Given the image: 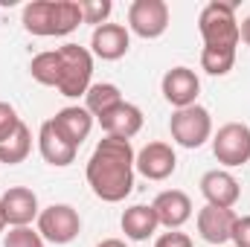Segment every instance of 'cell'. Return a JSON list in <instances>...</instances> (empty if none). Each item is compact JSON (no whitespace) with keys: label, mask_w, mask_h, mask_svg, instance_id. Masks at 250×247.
I'll list each match as a JSON object with an SVG mask.
<instances>
[{"label":"cell","mask_w":250,"mask_h":247,"mask_svg":"<svg viewBox=\"0 0 250 247\" xmlns=\"http://www.w3.org/2000/svg\"><path fill=\"white\" fill-rule=\"evenodd\" d=\"M134 160L137 151L131 148V140H120V137L99 140L84 172L93 195L105 204L125 201L134 189Z\"/></svg>","instance_id":"cell-1"},{"label":"cell","mask_w":250,"mask_h":247,"mask_svg":"<svg viewBox=\"0 0 250 247\" xmlns=\"http://www.w3.org/2000/svg\"><path fill=\"white\" fill-rule=\"evenodd\" d=\"M21 23L29 35L59 38L82 26V3L79 0H32L23 6Z\"/></svg>","instance_id":"cell-2"},{"label":"cell","mask_w":250,"mask_h":247,"mask_svg":"<svg viewBox=\"0 0 250 247\" xmlns=\"http://www.w3.org/2000/svg\"><path fill=\"white\" fill-rule=\"evenodd\" d=\"M198 29L204 38L207 50H221V53H236L239 50V21H236V6L212 0L201 9L198 15Z\"/></svg>","instance_id":"cell-3"},{"label":"cell","mask_w":250,"mask_h":247,"mask_svg":"<svg viewBox=\"0 0 250 247\" xmlns=\"http://www.w3.org/2000/svg\"><path fill=\"white\" fill-rule=\"evenodd\" d=\"M59 59H62V76L56 90L67 99H79L87 93V87L93 84V56L87 47L79 44H64L59 47Z\"/></svg>","instance_id":"cell-4"},{"label":"cell","mask_w":250,"mask_h":247,"mask_svg":"<svg viewBox=\"0 0 250 247\" xmlns=\"http://www.w3.org/2000/svg\"><path fill=\"white\" fill-rule=\"evenodd\" d=\"M169 131H172V140L184 148H201L207 140H212V117L207 108H201L198 102L181 108L172 114L169 120Z\"/></svg>","instance_id":"cell-5"},{"label":"cell","mask_w":250,"mask_h":247,"mask_svg":"<svg viewBox=\"0 0 250 247\" xmlns=\"http://www.w3.org/2000/svg\"><path fill=\"white\" fill-rule=\"evenodd\" d=\"M212 154L227 169L250 163V125H245V123L221 125L212 134Z\"/></svg>","instance_id":"cell-6"},{"label":"cell","mask_w":250,"mask_h":247,"mask_svg":"<svg viewBox=\"0 0 250 247\" xmlns=\"http://www.w3.org/2000/svg\"><path fill=\"white\" fill-rule=\"evenodd\" d=\"M38 233L44 242L53 245H70L82 233V218L70 204H50L38 215Z\"/></svg>","instance_id":"cell-7"},{"label":"cell","mask_w":250,"mask_h":247,"mask_svg":"<svg viewBox=\"0 0 250 247\" xmlns=\"http://www.w3.org/2000/svg\"><path fill=\"white\" fill-rule=\"evenodd\" d=\"M128 29L146 41L160 38L169 29V6L166 0H134L128 6Z\"/></svg>","instance_id":"cell-8"},{"label":"cell","mask_w":250,"mask_h":247,"mask_svg":"<svg viewBox=\"0 0 250 247\" xmlns=\"http://www.w3.org/2000/svg\"><path fill=\"white\" fill-rule=\"evenodd\" d=\"M160 90H163V99L175 111H181V108L195 105V99L201 93V79L189 67H172V70H166V76L160 82Z\"/></svg>","instance_id":"cell-9"},{"label":"cell","mask_w":250,"mask_h":247,"mask_svg":"<svg viewBox=\"0 0 250 247\" xmlns=\"http://www.w3.org/2000/svg\"><path fill=\"white\" fill-rule=\"evenodd\" d=\"M134 169L148 178V181H166L175 175L178 169V157H175V148L169 143H148L137 151V160H134Z\"/></svg>","instance_id":"cell-10"},{"label":"cell","mask_w":250,"mask_h":247,"mask_svg":"<svg viewBox=\"0 0 250 247\" xmlns=\"http://www.w3.org/2000/svg\"><path fill=\"white\" fill-rule=\"evenodd\" d=\"M0 206H3V215L12 227H29L41 215L38 195L26 186H9L0 195Z\"/></svg>","instance_id":"cell-11"},{"label":"cell","mask_w":250,"mask_h":247,"mask_svg":"<svg viewBox=\"0 0 250 247\" xmlns=\"http://www.w3.org/2000/svg\"><path fill=\"white\" fill-rule=\"evenodd\" d=\"M201 195L207 198L209 206H218V209H233L239 204V195H242V186L239 181L227 172V169H212L201 178Z\"/></svg>","instance_id":"cell-12"},{"label":"cell","mask_w":250,"mask_h":247,"mask_svg":"<svg viewBox=\"0 0 250 247\" xmlns=\"http://www.w3.org/2000/svg\"><path fill=\"white\" fill-rule=\"evenodd\" d=\"M131 47V32L123 23H102L93 29L90 35V56L102 59V62H117L123 59Z\"/></svg>","instance_id":"cell-13"},{"label":"cell","mask_w":250,"mask_h":247,"mask_svg":"<svg viewBox=\"0 0 250 247\" xmlns=\"http://www.w3.org/2000/svg\"><path fill=\"white\" fill-rule=\"evenodd\" d=\"M236 212L233 209H218V206H204L198 212V233L204 242H209L212 247H221L233 239V227H236Z\"/></svg>","instance_id":"cell-14"},{"label":"cell","mask_w":250,"mask_h":247,"mask_svg":"<svg viewBox=\"0 0 250 247\" xmlns=\"http://www.w3.org/2000/svg\"><path fill=\"white\" fill-rule=\"evenodd\" d=\"M151 206H154V212H157L160 227H166V230H181L189 218H192V201H189L187 192H181V189H166V192H160V195L151 201Z\"/></svg>","instance_id":"cell-15"},{"label":"cell","mask_w":250,"mask_h":247,"mask_svg":"<svg viewBox=\"0 0 250 247\" xmlns=\"http://www.w3.org/2000/svg\"><path fill=\"white\" fill-rule=\"evenodd\" d=\"M96 123L102 125L105 137H120V140H131L143 131V111L131 102H120L117 108H111L108 114H102Z\"/></svg>","instance_id":"cell-16"},{"label":"cell","mask_w":250,"mask_h":247,"mask_svg":"<svg viewBox=\"0 0 250 247\" xmlns=\"http://www.w3.org/2000/svg\"><path fill=\"white\" fill-rule=\"evenodd\" d=\"M38 151H41V157L50 163V166H70L73 160H76V145L73 143H67L62 134H59V128L53 125V120H47V123L38 128Z\"/></svg>","instance_id":"cell-17"},{"label":"cell","mask_w":250,"mask_h":247,"mask_svg":"<svg viewBox=\"0 0 250 247\" xmlns=\"http://www.w3.org/2000/svg\"><path fill=\"white\" fill-rule=\"evenodd\" d=\"M53 125L59 128V134H62L67 143H73V145L79 148V145L90 137V131H93V117H90L87 108L70 105V108H62V111L53 117Z\"/></svg>","instance_id":"cell-18"},{"label":"cell","mask_w":250,"mask_h":247,"mask_svg":"<svg viewBox=\"0 0 250 247\" xmlns=\"http://www.w3.org/2000/svg\"><path fill=\"white\" fill-rule=\"evenodd\" d=\"M123 233L131 239V242H146L157 233L160 221H157V212L151 204H134L123 212Z\"/></svg>","instance_id":"cell-19"},{"label":"cell","mask_w":250,"mask_h":247,"mask_svg":"<svg viewBox=\"0 0 250 247\" xmlns=\"http://www.w3.org/2000/svg\"><path fill=\"white\" fill-rule=\"evenodd\" d=\"M29 151H32V131L26 123H21L9 137L0 140V163H6V166L23 163L29 157Z\"/></svg>","instance_id":"cell-20"},{"label":"cell","mask_w":250,"mask_h":247,"mask_svg":"<svg viewBox=\"0 0 250 247\" xmlns=\"http://www.w3.org/2000/svg\"><path fill=\"white\" fill-rule=\"evenodd\" d=\"M120 102H123V90H120L117 84H111V82H96V84H90L87 93H84V108L90 111L93 120H99L102 114H108V111L117 108Z\"/></svg>","instance_id":"cell-21"},{"label":"cell","mask_w":250,"mask_h":247,"mask_svg":"<svg viewBox=\"0 0 250 247\" xmlns=\"http://www.w3.org/2000/svg\"><path fill=\"white\" fill-rule=\"evenodd\" d=\"M29 76L44 84V87H56L59 84V76H62V59H59V50H47V53H38L32 62H29Z\"/></svg>","instance_id":"cell-22"},{"label":"cell","mask_w":250,"mask_h":247,"mask_svg":"<svg viewBox=\"0 0 250 247\" xmlns=\"http://www.w3.org/2000/svg\"><path fill=\"white\" fill-rule=\"evenodd\" d=\"M236 64V53H221V50H201V70L209 76H227Z\"/></svg>","instance_id":"cell-23"},{"label":"cell","mask_w":250,"mask_h":247,"mask_svg":"<svg viewBox=\"0 0 250 247\" xmlns=\"http://www.w3.org/2000/svg\"><path fill=\"white\" fill-rule=\"evenodd\" d=\"M111 12H114L111 0H82V23H90L93 29L108 23Z\"/></svg>","instance_id":"cell-24"},{"label":"cell","mask_w":250,"mask_h":247,"mask_svg":"<svg viewBox=\"0 0 250 247\" xmlns=\"http://www.w3.org/2000/svg\"><path fill=\"white\" fill-rule=\"evenodd\" d=\"M3 247H44V239H41V233L32 230V227H12V230L6 233Z\"/></svg>","instance_id":"cell-25"},{"label":"cell","mask_w":250,"mask_h":247,"mask_svg":"<svg viewBox=\"0 0 250 247\" xmlns=\"http://www.w3.org/2000/svg\"><path fill=\"white\" fill-rule=\"evenodd\" d=\"M18 125H21L18 111H15L9 102H0V140H3V137H9Z\"/></svg>","instance_id":"cell-26"},{"label":"cell","mask_w":250,"mask_h":247,"mask_svg":"<svg viewBox=\"0 0 250 247\" xmlns=\"http://www.w3.org/2000/svg\"><path fill=\"white\" fill-rule=\"evenodd\" d=\"M154 247H195V245H192V239H189L187 233H181V230H169V233L157 236Z\"/></svg>","instance_id":"cell-27"},{"label":"cell","mask_w":250,"mask_h":247,"mask_svg":"<svg viewBox=\"0 0 250 247\" xmlns=\"http://www.w3.org/2000/svg\"><path fill=\"white\" fill-rule=\"evenodd\" d=\"M236 247H250V215H239L236 218V227H233V239Z\"/></svg>","instance_id":"cell-28"},{"label":"cell","mask_w":250,"mask_h":247,"mask_svg":"<svg viewBox=\"0 0 250 247\" xmlns=\"http://www.w3.org/2000/svg\"><path fill=\"white\" fill-rule=\"evenodd\" d=\"M239 38H242V41L250 47V15L242 21V23H239Z\"/></svg>","instance_id":"cell-29"},{"label":"cell","mask_w":250,"mask_h":247,"mask_svg":"<svg viewBox=\"0 0 250 247\" xmlns=\"http://www.w3.org/2000/svg\"><path fill=\"white\" fill-rule=\"evenodd\" d=\"M96 247H128L125 242H120V239H105V242H99Z\"/></svg>","instance_id":"cell-30"},{"label":"cell","mask_w":250,"mask_h":247,"mask_svg":"<svg viewBox=\"0 0 250 247\" xmlns=\"http://www.w3.org/2000/svg\"><path fill=\"white\" fill-rule=\"evenodd\" d=\"M6 224H9V221H6V215H3V206H0V233L6 230Z\"/></svg>","instance_id":"cell-31"}]
</instances>
